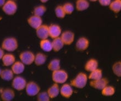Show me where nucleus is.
<instances>
[{"label":"nucleus","mask_w":121,"mask_h":101,"mask_svg":"<svg viewBox=\"0 0 121 101\" xmlns=\"http://www.w3.org/2000/svg\"><path fill=\"white\" fill-rule=\"evenodd\" d=\"M1 48L8 52L16 51L18 48V40L14 37H7L2 42Z\"/></svg>","instance_id":"f257e3e1"},{"label":"nucleus","mask_w":121,"mask_h":101,"mask_svg":"<svg viewBox=\"0 0 121 101\" xmlns=\"http://www.w3.org/2000/svg\"><path fill=\"white\" fill-rule=\"evenodd\" d=\"M88 77L84 72H79L70 82V85L75 88L82 89L86 86Z\"/></svg>","instance_id":"f03ea898"},{"label":"nucleus","mask_w":121,"mask_h":101,"mask_svg":"<svg viewBox=\"0 0 121 101\" xmlns=\"http://www.w3.org/2000/svg\"><path fill=\"white\" fill-rule=\"evenodd\" d=\"M68 75L65 71L61 69L55 71L52 73V80L54 83L57 84H63L67 81Z\"/></svg>","instance_id":"7ed1b4c3"},{"label":"nucleus","mask_w":121,"mask_h":101,"mask_svg":"<svg viewBox=\"0 0 121 101\" xmlns=\"http://www.w3.org/2000/svg\"><path fill=\"white\" fill-rule=\"evenodd\" d=\"M3 12L8 16H13L18 9V5L15 1L8 0L2 7Z\"/></svg>","instance_id":"20e7f679"},{"label":"nucleus","mask_w":121,"mask_h":101,"mask_svg":"<svg viewBox=\"0 0 121 101\" xmlns=\"http://www.w3.org/2000/svg\"><path fill=\"white\" fill-rule=\"evenodd\" d=\"M26 92L28 96L34 97L40 92V87L38 83L34 81L27 82L25 88Z\"/></svg>","instance_id":"39448f33"},{"label":"nucleus","mask_w":121,"mask_h":101,"mask_svg":"<svg viewBox=\"0 0 121 101\" xmlns=\"http://www.w3.org/2000/svg\"><path fill=\"white\" fill-rule=\"evenodd\" d=\"M27 82L24 77L19 76H16L14 77L12 82V86L14 90L18 91H22L25 90Z\"/></svg>","instance_id":"423d86ee"},{"label":"nucleus","mask_w":121,"mask_h":101,"mask_svg":"<svg viewBox=\"0 0 121 101\" xmlns=\"http://www.w3.org/2000/svg\"><path fill=\"white\" fill-rule=\"evenodd\" d=\"M35 54L31 51H24L19 54V59L25 65L33 64L35 59Z\"/></svg>","instance_id":"0eeeda50"},{"label":"nucleus","mask_w":121,"mask_h":101,"mask_svg":"<svg viewBox=\"0 0 121 101\" xmlns=\"http://www.w3.org/2000/svg\"><path fill=\"white\" fill-rule=\"evenodd\" d=\"M60 37L65 45H70L74 42L75 34L71 31H67L62 32Z\"/></svg>","instance_id":"6e6552de"},{"label":"nucleus","mask_w":121,"mask_h":101,"mask_svg":"<svg viewBox=\"0 0 121 101\" xmlns=\"http://www.w3.org/2000/svg\"><path fill=\"white\" fill-rule=\"evenodd\" d=\"M108 80L106 78H103V77L98 79V80H91L89 83V85L91 87L99 90H102L106 86L108 85Z\"/></svg>","instance_id":"1a4fd4ad"},{"label":"nucleus","mask_w":121,"mask_h":101,"mask_svg":"<svg viewBox=\"0 0 121 101\" xmlns=\"http://www.w3.org/2000/svg\"><path fill=\"white\" fill-rule=\"evenodd\" d=\"M36 30L37 37L40 40L46 39L49 37L48 34V26L46 24H42Z\"/></svg>","instance_id":"9d476101"},{"label":"nucleus","mask_w":121,"mask_h":101,"mask_svg":"<svg viewBox=\"0 0 121 101\" xmlns=\"http://www.w3.org/2000/svg\"><path fill=\"white\" fill-rule=\"evenodd\" d=\"M62 33V29L59 25L56 24H51L48 26V34L49 37L55 39L60 37Z\"/></svg>","instance_id":"9b49d317"},{"label":"nucleus","mask_w":121,"mask_h":101,"mask_svg":"<svg viewBox=\"0 0 121 101\" xmlns=\"http://www.w3.org/2000/svg\"><path fill=\"white\" fill-rule=\"evenodd\" d=\"M27 22L30 27H31L33 29H36L43 24V19L41 17L33 15L28 18Z\"/></svg>","instance_id":"f8f14e48"},{"label":"nucleus","mask_w":121,"mask_h":101,"mask_svg":"<svg viewBox=\"0 0 121 101\" xmlns=\"http://www.w3.org/2000/svg\"><path fill=\"white\" fill-rule=\"evenodd\" d=\"M89 46V40L85 37H81L77 40L75 44V48L78 51L86 50Z\"/></svg>","instance_id":"ddd939ff"},{"label":"nucleus","mask_w":121,"mask_h":101,"mask_svg":"<svg viewBox=\"0 0 121 101\" xmlns=\"http://www.w3.org/2000/svg\"><path fill=\"white\" fill-rule=\"evenodd\" d=\"M1 99L3 101H11L15 97V92L9 88L3 89L1 92Z\"/></svg>","instance_id":"4468645a"},{"label":"nucleus","mask_w":121,"mask_h":101,"mask_svg":"<svg viewBox=\"0 0 121 101\" xmlns=\"http://www.w3.org/2000/svg\"><path fill=\"white\" fill-rule=\"evenodd\" d=\"M73 91L72 86L67 83H65L60 89V93L65 98H69L73 95Z\"/></svg>","instance_id":"2eb2a0df"},{"label":"nucleus","mask_w":121,"mask_h":101,"mask_svg":"<svg viewBox=\"0 0 121 101\" xmlns=\"http://www.w3.org/2000/svg\"><path fill=\"white\" fill-rule=\"evenodd\" d=\"M1 60L3 66L9 67L12 66L16 61V57L12 54H4Z\"/></svg>","instance_id":"dca6fc26"},{"label":"nucleus","mask_w":121,"mask_h":101,"mask_svg":"<svg viewBox=\"0 0 121 101\" xmlns=\"http://www.w3.org/2000/svg\"><path fill=\"white\" fill-rule=\"evenodd\" d=\"M60 87L58 84L54 83L51 86H50L47 90L48 95L50 99L55 98L60 94Z\"/></svg>","instance_id":"f3484780"},{"label":"nucleus","mask_w":121,"mask_h":101,"mask_svg":"<svg viewBox=\"0 0 121 101\" xmlns=\"http://www.w3.org/2000/svg\"><path fill=\"white\" fill-rule=\"evenodd\" d=\"M11 70L15 75L22 73L25 70V65L22 61H15L11 66Z\"/></svg>","instance_id":"a211bd4d"},{"label":"nucleus","mask_w":121,"mask_h":101,"mask_svg":"<svg viewBox=\"0 0 121 101\" xmlns=\"http://www.w3.org/2000/svg\"><path fill=\"white\" fill-rule=\"evenodd\" d=\"M14 73L11 69H6L4 70H2L0 77L2 80L6 81H9L13 80L14 78Z\"/></svg>","instance_id":"6ab92c4d"},{"label":"nucleus","mask_w":121,"mask_h":101,"mask_svg":"<svg viewBox=\"0 0 121 101\" xmlns=\"http://www.w3.org/2000/svg\"><path fill=\"white\" fill-rule=\"evenodd\" d=\"M51 42L52 46V50L55 52L60 51L63 48L64 45H65L60 37L53 39L52 41Z\"/></svg>","instance_id":"aec40b11"},{"label":"nucleus","mask_w":121,"mask_h":101,"mask_svg":"<svg viewBox=\"0 0 121 101\" xmlns=\"http://www.w3.org/2000/svg\"><path fill=\"white\" fill-rule=\"evenodd\" d=\"M47 60V56L43 53H38L35 55V59L34 63L38 66H41L46 63Z\"/></svg>","instance_id":"412c9836"},{"label":"nucleus","mask_w":121,"mask_h":101,"mask_svg":"<svg viewBox=\"0 0 121 101\" xmlns=\"http://www.w3.org/2000/svg\"><path fill=\"white\" fill-rule=\"evenodd\" d=\"M40 47L43 51L45 52H50L52 50V42L48 39L40 40Z\"/></svg>","instance_id":"4be33fe9"},{"label":"nucleus","mask_w":121,"mask_h":101,"mask_svg":"<svg viewBox=\"0 0 121 101\" xmlns=\"http://www.w3.org/2000/svg\"><path fill=\"white\" fill-rule=\"evenodd\" d=\"M98 67V62L96 59H91L88 60L85 64L84 68L85 70L88 72H91Z\"/></svg>","instance_id":"5701e85b"},{"label":"nucleus","mask_w":121,"mask_h":101,"mask_svg":"<svg viewBox=\"0 0 121 101\" xmlns=\"http://www.w3.org/2000/svg\"><path fill=\"white\" fill-rule=\"evenodd\" d=\"M89 2L87 0H77L76 2V9L79 12L84 11L89 7Z\"/></svg>","instance_id":"b1692460"},{"label":"nucleus","mask_w":121,"mask_h":101,"mask_svg":"<svg viewBox=\"0 0 121 101\" xmlns=\"http://www.w3.org/2000/svg\"><path fill=\"white\" fill-rule=\"evenodd\" d=\"M48 69L52 72L60 69V60L58 59H54L52 60L48 65Z\"/></svg>","instance_id":"393cba45"},{"label":"nucleus","mask_w":121,"mask_h":101,"mask_svg":"<svg viewBox=\"0 0 121 101\" xmlns=\"http://www.w3.org/2000/svg\"><path fill=\"white\" fill-rule=\"evenodd\" d=\"M109 8L115 13H118L121 10V0H115L109 5Z\"/></svg>","instance_id":"a878e982"},{"label":"nucleus","mask_w":121,"mask_h":101,"mask_svg":"<svg viewBox=\"0 0 121 101\" xmlns=\"http://www.w3.org/2000/svg\"><path fill=\"white\" fill-rule=\"evenodd\" d=\"M88 79L91 80H96L102 77V71L101 69H96L90 72L89 75Z\"/></svg>","instance_id":"bb28decb"},{"label":"nucleus","mask_w":121,"mask_h":101,"mask_svg":"<svg viewBox=\"0 0 121 101\" xmlns=\"http://www.w3.org/2000/svg\"><path fill=\"white\" fill-rule=\"evenodd\" d=\"M115 87L112 86H106L104 88L101 90V94L104 96H112L115 93Z\"/></svg>","instance_id":"cd10ccee"},{"label":"nucleus","mask_w":121,"mask_h":101,"mask_svg":"<svg viewBox=\"0 0 121 101\" xmlns=\"http://www.w3.org/2000/svg\"><path fill=\"white\" fill-rule=\"evenodd\" d=\"M47 11L46 7L43 5H40L36 6L33 10V14L35 16L42 17L46 13Z\"/></svg>","instance_id":"c85d7f7f"},{"label":"nucleus","mask_w":121,"mask_h":101,"mask_svg":"<svg viewBox=\"0 0 121 101\" xmlns=\"http://www.w3.org/2000/svg\"><path fill=\"white\" fill-rule=\"evenodd\" d=\"M55 12L57 17L60 18V19H63L66 16V14L65 12L63 7L61 5H58L55 8Z\"/></svg>","instance_id":"c756f323"},{"label":"nucleus","mask_w":121,"mask_h":101,"mask_svg":"<svg viewBox=\"0 0 121 101\" xmlns=\"http://www.w3.org/2000/svg\"><path fill=\"white\" fill-rule=\"evenodd\" d=\"M112 71L113 73L118 77H121V62L115 63L112 66Z\"/></svg>","instance_id":"7c9ffc66"},{"label":"nucleus","mask_w":121,"mask_h":101,"mask_svg":"<svg viewBox=\"0 0 121 101\" xmlns=\"http://www.w3.org/2000/svg\"><path fill=\"white\" fill-rule=\"evenodd\" d=\"M62 7H63L64 11L66 14H71L74 10V7L73 4L69 2L65 3Z\"/></svg>","instance_id":"2f4dec72"},{"label":"nucleus","mask_w":121,"mask_h":101,"mask_svg":"<svg viewBox=\"0 0 121 101\" xmlns=\"http://www.w3.org/2000/svg\"><path fill=\"white\" fill-rule=\"evenodd\" d=\"M36 98L38 101H50V98L48 96V92H39L36 95Z\"/></svg>","instance_id":"473e14b6"},{"label":"nucleus","mask_w":121,"mask_h":101,"mask_svg":"<svg viewBox=\"0 0 121 101\" xmlns=\"http://www.w3.org/2000/svg\"><path fill=\"white\" fill-rule=\"evenodd\" d=\"M99 2L102 6H108L112 0H98Z\"/></svg>","instance_id":"72a5a7b5"},{"label":"nucleus","mask_w":121,"mask_h":101,"mask_svg":"<svg viewBox=\"0 0 121 101\" xmlns=\"http://www.w3.org/2000/svg\"><path fill=\"white\" fill-rule=\"evenodd\" d=\"M4 50L1 47H0V60L2 59V58H3V55H4Z\"/></svg>","instance_id":"f704fd0d"},{"label":"nucleus","mask_w":121,"mask_h":101,"mask_svg":"<svg viewBox=\"0 0 121 101\" xmlns=\"http://www.w3.org/2000/svg\"><path fill=\"white\" fill-rule=\"evenodd\" d=\"M6 0H0V8L2 7V6L6 2Z\"/></svg>","instance_id":"c9c22d12"},{"label":"nucleus","mask_w":121,"mask_h":101,"mask_svg":"<svg viewBox=\"0 0 121 101\" xmlns=\"http://www.w3.org/2000/svg\"><path fill=\"white\" fill-rule=\"evenodd\" d=\"M40 1H41V2L43 3H46L47 2H48L49 0H40Z\"/></svg>","instance_id":"e433bc0d"},{"label":"nucleus","mask_w":121,"mask_h":101,"mask_svg":"<svg viewBox=\"0 0 121 101\" xmlns=\"http://www.w3.org/2000/svg\"><path fill=\"white\" fill-rule=\"evenodd\" d=\"M89 1L91 2H96L97 1H98V0H89Z\"/></svg>","instance_id":"4c0bfd02"},{"label":"nucleus","mask_w":121,"mask_h":101,"mask_svg":"<svg viewBox=\"0 0 121 101\" xmlns=\"http://www.w3.org/2000/svg\"><path fill=\"white\" fill-rule=\"evenodd\" d=\"M1 71H2V70L1 69H0V75H1Z\"/></svg>","instance_id":"58836bf2"},{"label":"nucleus","mask_w":121,"mask_h":101,"mask_svg":"<svg viewBox=\"0 0 121 101\" xmlns=\"http://www.w3.org/2000/svg\"><path fill=\"white\" fill-rule=\"evenodd\" d=\"M13 1H16V0H13Z\"/></svg>","instance_id":"ea45409f"}]
</instances>
